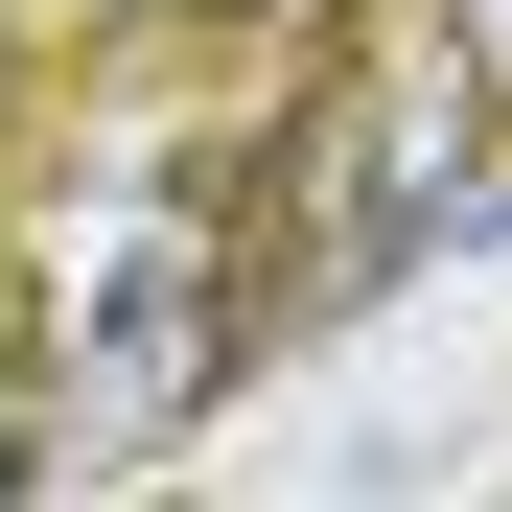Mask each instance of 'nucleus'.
<instances>
[{
  "label": "nucleus",
  "instance_id": "f257e3e1",
  "mask_svg": "<svg viewBox=\"0 0 512 512\" xmlns=\"http://www.w3.org/2000/svg\"><path fill=\"white\" fill-rule=\"evenodd\" d=\"M47 303H70V350H117V373H94L117 443H140V419H187L210 350H233V256H210L187 187H117L94 233H47Z\"/></svg>",
  "mask_w": 512,
  "mask_h": 512
},
{
  "label": "nucleus",
  "instance_id": "f03ea898",
  "mask_svg": "<svg viewBox=\"0 0 512 512\" xmlns=\"http://www.w3.org/2000/svg\"><path fill=\"white\" fill-rule=\"evenodd\" d=\"M443 24H466V70H489V94H512V0H443Z\"/></svg>",
  "mask_w": 512,
  "mask_h": 512
},
{
  "label": "nucleus",
  "instance_id": "7ed1b4c3",
  "mask_svg": "<svg viewBox=\"0 0 512 512\" xmlns=\"http://www.w3.org/2000/svg\"><path fill=\"white\" fill-rule=\"evenodd\" d=\"M0 489H24V443H0Z\"/></svg>",
  "mask_w": 512,
  "mask_h": 512
}]
</instances>
